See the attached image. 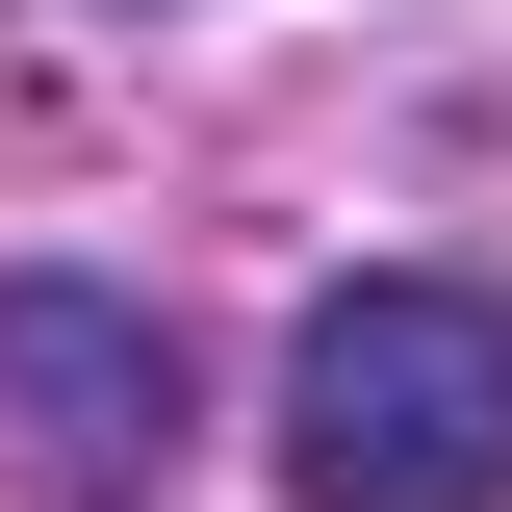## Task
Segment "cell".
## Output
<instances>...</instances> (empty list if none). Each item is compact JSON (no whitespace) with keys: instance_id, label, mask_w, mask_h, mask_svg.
<instances>
[{"instance_id":"6da1fadb","label":"cell","mask_w":512,"mask_h":512,"mask_svg":"<svg viewBox=\"0 0 512 512\" xmlns=\"http://www.w3.org/2000/svg\"><path fill=\"white\" fill-rule=\"evenodd\" d=\"M282 487L308 512H512V282L384 256L282 333Z\"/></svg>"},{"instance_id":"7a4b0ae2","label":"cell","mask_w":512,"mask_h":512,"mask_svg":"<svg viewBox=\"0 0 512 512\" xmlns=\"http://www.w3.org/2000/svg\"><path fill=\"white\" fill-rule=\"evenodd\" d=\"M0 410H26V461H52V487H103V461H154L180 359H154V308H128V282H0Z\"/></svg>"}]
</instances>
